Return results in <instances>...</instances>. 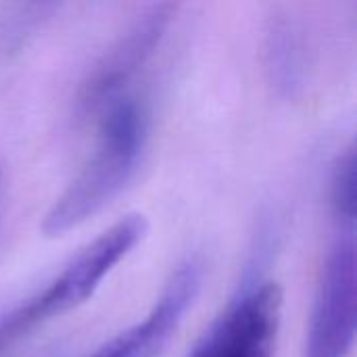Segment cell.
<instances>
[{"label": "cell", "instance_id": "1", "mask_svg": "<svg viewBox=\"0 0 357 357\" xmlns=\"http://www.w3.org/2000/svg\"><path fill=\"white\" fill-rule=\"evenodd\" d=\"M96 115L98 132L94 149L77 176L48 209L42 222L46 236H61L98 213L121 192L140 165L151 128L146 102L128 92Z\"/></svg>", "mask_w": 357, "mask_h": 357}, {"label": "cell", "instance_id": "4", "mask_svg": "<svg viewBox=\"0 0 357 357\" xmlns=\"http://www.w3.org/2000/svg\"><path fill=\"white\" fill-rule=\"evenodd\" d=\"M280 316V287L255 282L215 318L188 357H272Z\"/></svg>", "mask_w": 357, "mask_h": 357}, {"label": "cell", "instance_id": "2", "mask_svg": "<svg viewBox=\"0 0 357 357\" xmlns=\"http://www.w3.org/2000/svg\"><path fill=\"white\" fill-rule=\"evenodd\" d=\"M146 234V222L130 213L88 243L69 264L33 297L0 318V354L40 324L56 318L94 295L100 282Z\"/></svg>", "mask_w": 357, "mask_h": 357}, {"label": "cell", "instance_id": "5", "mask_svg": "<svg viewBox=\"0 0 357 357\" xmlns=\"http://www.w3.org/2000/svg\"><path fill=\"white\" fill-rule=\"evenodd\" d=\"M172 17V4H155L105 50L79 88L77 100L82 113H98L115 98L128 94L130 84L136 82L142 67L161 46Z\"/></svg>", "mask_w": 357, "mask_h": 357}, {"label": "cell", "instance_id": "3", "mask_svg": "<svg viewBox=\"0 0 357 357\" xmlns=\"http://www.w3.org/2000/svg\"><path fill=\"white\" fill-rule=\"evenodd\" d=\"M356 238L354 228H341L320 272L305 357H349L356 339Z\"/></svg>", "mask_w": 357, "mask_h": 357}, {"label": "cell", "instance_id": "6", "mask_svg": "<svg viewBox=\"0 0 357 357\" xmlns=\"http://www.w3.org/2000/svg\"><path fill=\"white\" fill-rule=\"evenodd\" d=\"M203 280V266L197 259H186L169 276L151 312L126 328L92 357H157L172 335L182 324L188 307L195 303Z\"/></svg>", "mask_w": 357, "mask_h": 357}, {"label": "cell", "instance_id": "7", "mask_svg": "<svg viewBox=\"0 0 357 357\" xmlns=\"http://www.w3.org/2000/svg\"><path fill=\"white\" fill-rule=\"evenodd\" d=\"M331 203L341 228H354L356 222V155L347 149L341 155L331 184Z\"/></svg>", "mask_w": 357, "mask_h": 357}]
</instances>
